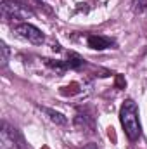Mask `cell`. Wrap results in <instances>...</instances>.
I'll list each match as a JSON object with an SVG mask.
<instances>
[{
    "mask_svg": "<svg viewBox=\"0 0 147 149\" xmlns=\"http://www.w3.org/2000/svg\"><path fill=\"white\" fill-rule=\"evenodd\" d=\"M14 33L19 38H23V40L33 43V45H42L43 40H45L42 30H38L37 26H33V24H30V23H21V24H17V26L14 28Z\"/></svg>",
    "mask_w": 147,
    "mask_h": 149,
    "instance_id": "3",
    "label": "cell"
},
{
    "mask_svg": "<svg viewBox=\"0 0 147 149\" xmlns=\"http://www.w3.org/2000/svg\"><path fill=\"white\" fill-rule=\"evenodd\" d=\"M87 43H88V47H90V49H94V50H104V49H109L114 42H112L111 38H107V37H101V35H88Z\"/></svg>",
    "mask_w": 147,
    "mask_h": 149,
    "instance_id": "5",
    "label": "cell"
},
{
    "mask_svg": "<svg viewBox=\"0 0 147 149\" xmlns=\"http://www.w3.org/2000/svg\"><path fill=\"white\" fill-rule=\"evenodd\" d=\"M119 121L121 127L130 141H137L140 137V121H139V108L132 99H126L119 109Z\"/></svg>",
    "mask_w": 147,
    "mask_h": 149,
    "instance_id": "1",
    "label": "cell"
},
{
    "mask_svg": "<svg viewBox=\"0 0 147 149\" xmlns=\"http://www.w3.org/2000/svg\"><path fill=\"white\" fill-rule=\"evenodd\" d=\"M2 16L5 21H24V19L33 17V10L19 2L5 0L2 3Z\"/></svg>",
    "mask_w": 147,
    "mask_h": 149,
    "instance_id": "2",
    "label": "cell"
},
{
    "mask_svg": "<svg viewBox=\"0 0 147 149\" xmlns=\"http://www.w3.org/2000/svg\"><path fill=\"white\" fill-rule=\"evenodd\" d=\"M43 113L49 116V120L50 121H54L55 125H66L68 123V120H66V116L64 114H61V113L54 111V109H49V108H43Z\"/></svg>",
    "mask_w": 147,
    "mask_h": 149,
    "instance_id": "6",
    "label": "cell"
},
{
    "mask_svg": "<svg viewBox=\"0 0 147 149\" xmlns=\"http://www.w3.org/2000/svg\"><path fill=\"white\" fill-rule=\"evenodd\" d=\"M66 64H68V68H80L83 64V59L80 56H76V54H69V59H68Z\"/></svg>",
    "mask_w": 147,
    "mask_h": 149,
    "instance_id": "7",
    "label": "cell"
},
{
    "mask_svg": "<svg viewBox=\"0 0 147 149\" xmlns=\"http://www.w3.org/2000/svg\"><path fill=\"white\" fill-rule=\"evenodd\" d=\"M16 132L14 128H10L7 123L2 125V132H0V149H19V144L16 142Z\"/></svg>",
    "mask_w": 147,
    "mask_h": 149,
    "instance_id": "4",
    "label": "cell"
},
{
    "mask_svg": "<svg viewBox=\"0 0 147 149\" xmlns=\"http://www.w3.org/2000/svg\"><path fill=\"white\" fill-rule=\"evenodd\" d=\"M83 149H99V148H97V144H88V146H85Z\"/></svg>",
    "mask_w": 147,
    "mask_h": 149,
    "instance_id": "9",
    "label": "cell"
},
{
    "mask_svg": "<svg viewBox=\"0 0 147 149\" xmlns=\"http://www.w3.org/2000/svg\"><path fill=\"white\" fill-rule=\"evenodd\" d=\"M0 50H2V57H0V61H2V68H5L7 63H9V47H7L5 43H2V45H0Z\"/></svg>",
    "mask_w": 147,
    "mask_h": 149,
    "instance_id": "8",
    "label": "cell"
}]
</instances>
